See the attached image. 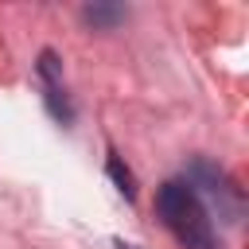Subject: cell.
<instances>
[{"label": "cell", "mask_w": 249, "mask_h": 249, "mask_svg": "<svg viewBox=\"0 0 249 249\" xmlns=\"http://www.w3.org/2000/svg\"><path fill=\"white\" fill-rule=\"evenodd\" d=\"M183 183H187L195 195L206 191L210 198H218V214H222L226 222H237V214H241V191L230 183V175H226L218 163H210V160H191Z\"/></svg>", "instance_id": "2"}, {"label": "cell", "mask_w": 249, "mask_h": 249, "mask_svg": "<svg viewBox=\"0 0 249 249\" xmlns=\"http://www.w3.org/2000/svg\"><path fill=\"white\" fill-rule=\"evenodd\" d=\"M43 101H47V109H51V117H54L58 124H70V121H74V105L66 101V93H62L58 86H47Z\"/></svg>", "instance_id": "4"}, {"label": "cell", "mask_w": 249, "mask_h": 249, "mask_svg": "<svg viewBox=\"0 0 249 249\" xmlns=\"http://www.w3.org/2000/svg\"><path fill=\"white\" fill-rule=\"evenodd\" d=\"M39 74L47 78V86H58L62 82V58L47 47V51H39Z\"/></svg>", "instance_id": "6"}, {"label": "cell", "mask_w": 249, "mask_h": 249, "mask_svg": "<svg viewBox=\"0 0 249 249\" xmlns=\"http://www.w3.org/2000/svg\"><path fill=\"white\" fill-rule=\"evenodd\" d=\"M105 167H109V179L117 183V191H121L124 198H136V179H132V171L121 163V156H109V163H105Z\"/></svg>", "instance_id": "5"}, {"label": "cell", "mask_w": 249, "mask_h": 249, "mask_svg": "<svg viewBox=\"0 0 249 249\" xmlns=\"http://www.w3.org/2000/svg\"><path fill=\"white\" fill-rule=\"evenodd\" d=\"M117 249H136V245H124V241H117Z\"/></svg>", "instance_id": "7"}, {"label": "cell", "mask_w": 249, "mask_h": 249, "mask_svg": "<svg viewBox=\"0 0 249 249\" xmlns=\"http://www.w3.org/2000/svg\"><path fill=\"white\" fill-rule=\"evenodd\" d=\"M156 214L163 218V226L175 233V241L183 249H214V230H210L206 206L183 179H171L156 191Z\"/></svg>", "instance_id": "1"}, {"label": "cell", "mask_w": 249, "mask_h": 249, "mask_svg": "<svg viewBox=\"0 0 249 249\" xmlns=\"http://www.w3.org/2000/svg\"><path fill=\"white\" fill-rule=\"evenodd\" d=\"M82 19H86L89 27H97V31H113V27L124 19V8H121V4H86V8H82Z\"/></svg>", "instance_id": "3"}]
</instances>
